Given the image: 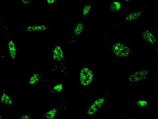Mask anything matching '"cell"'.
Instances as JSON below:
<instances>
[{"mask_svg":"<svg viewBox=\"0 0 158 119\" xmlns=\"http://www.w3.org/2000/svg\"><path fill=\"white\" fill-rule=\"evenodd\" d=\"M79 77L80 84L83 86L87 87L91 83L93 75L91 69L87 67H85L80 69Z\"/></svg>","mask_w":158,"mask_h":119,"instance_id":"1","label":"cell"},{"mask_svg":"<svg viewBox=\"0 0 158 119\" xmlns=\"http://www.w3.org/2000/svg\"><path fill=\"white\" fill-rule=\"evenodd\" d=\"M113 52L116 56L120 57L127 56L130 53L129 47L126 45L121 43L114 44L112 47Z\"/></svg>","mask_w":158,"mask_h":119,"instance_id":"2","label":"cell"},{"mask_svg":"<svg viewBox=\"0 0 158 119\" xmlns=\"http://www.w3.org/2000/svg\"><path fill=\"white\" fill-rule=\"evenodd\" d=\"M150 73L149 70L143 69L134 72L129 76L128 80L131 83L139 82L145 79Z\"/></svg>","mask_w":158,"mask_h":119,"instance_id":"3","label":"cell"},{"mask_svg":"<svg viewBox=\"0 0 158 119\" xmlns=\"http://www.w3.org/2000/svg\"><path fill=\"white\" fill-rule=\"evenodd\" d=\"M105 101L103 97H100L95 99L90 105L86 112L87 114L92 116L95 114L102 106Z\"/></svg>","mask_w":158,"mask_h":119,"instance_id":"4","label":"cell"},{"mask_svg":"<svg viewBox=\"0 0 158 119\" xmlns=\"http://www.w3.org/2000/svg\"><path fill=\"white\" fill-rule=\"evenodd\" d=\"M53 59L55 61L59 62L63 60L64 54L61 47L59 45H56L53 48L52 52Z\"/></svg>","mask_w":158,"mask_h":119,"instance_id":"5","label":"cell"},{"mask_svg":"<svg viewBox=\"0 0 158 119\" xmlns=\"http://www.w3.org/2000/svg\"><path fill=\"white\" fill-rule=\"evenodd\" d=\"M142 38L146 41L153 44L156 42V39L153 34L148 30L144 31L142 33Z\"/></svg>","mask_w":158,"mask_h":119,"instance_id":"6","label":"cell"},{"mask_svg":"<svg viewBox=\"0 0 158 119\" xmlns=\"http://www.w3.org/2000/svg\"><path fill=\"white\" fill-rule=\"evenodd\" d=\"M8 47L10 56L12 60H15L17 55V48L14 41L9 40L8 43Z\"/></svg>","mask_w":158,"mask_h":119,"instance_id":"7","label":"cell"},{"mask_svg":"<svg viewBox=\"0 0 158 119\" xmlns=\"http://www.w3.org/2000/svg\"><path fill=\"white\" fill-rule=\"evenodd\" d=\"M58 108H54L48 110L43 115V116L48 119H53L56 117L59 113Z\"/></svg>","mask_w":158,"mask_h":119,"instance_id":"8","label":"cell"},{"mask_svg":"<svg viewBox=\"0 0 158 119\" xmlns=\"http://www.w3.org/2000/svg\"><path fill=\"white\" fill-rule=\"evenodd\" d=\"M48 27L44 24H40L29 26L26 28V30L30 32L43 31L46 30Z\"/></svg>","mask_w":158,"mask_h":119,"instance_id":"9","label":"cell"},{"mask_svg":"<svg viewBox=\"0 0 158 119\" xmlns=\"http://www.w3.org/2000/svg\"><path fill=\"white\" fill-rule=\"evenodd\" d=\"M41 76L38 73H33L30 77L28 81V84L32 85L38 83L41 79Z\"/></svg>","mask_w":158,"mask_h":119,"instance_id":"10","label":"cell"},{"mask_svg":"<svg viewBox=\"0 0 158 119\" xmlns=\"http://www.w3.org/2000/svg\"><path fill=\"white\" fill-rule=\"evenodd\" d=\"M141 12L140 11L133 12L128 14L125 18V20L130 21L137 19L140 15Z\"/></svg>","mask_w":158,"mask_h":119,"instance_id":"11","label":"cell"},{"mask_svg":"<svg viewBox=\"0 0 158 119\" xmlns=\"http://www.w3.org/2000/svg\"><path fill=\"white\" fill-rule=\"evenodd\" d=\"M0 101L3 104L7 105H12L13 104V101L11 98L7 93H3L1 95Z\"/></svg>","mask_w":158,"mask_h":119,"instance_id":"12","label":"cell"},{"mask_svg":"<svg viewBox=\"0 0 158 119\" xmlns=\"http://www.w3.org/2000/svg\"><path fill=\"white\" fill-rule=\"evenodd\" d=\"M84 27V25L82 23L80 22L78 23L74 30V34L76 35L80 34L83 30Z\"/></svg>","mask_w":158,"mask_h":119,"instance_id":"13","label":"cell"},{"mask_svg":"<svg viewBox=\"0 0 158 119\" xmlns=\"http://www.w3.org/2000/svg\"><path fill=\"white\" fill-rule=\"evenodd\" d=\"M63 88V85L62 83H60L54 86L51 89L52 93H59L61 92Z\"/></svg>","mask_w":158,"mask_h":119,"instance_id":"14","label":"cell"},{"mask_svg":"<svg viewBox=\"0 0 158 119\" xmlns=\"http://www.w3.org/2000/svg\"><path fill=\"white\" fill-rule=\"evenodd\" d=\"M121 6L120 3L117 1H114L111 4L110 6L111 10L114 12L118 11L120 9Z\"/></svg>","mask_w":158,"mask_h":119,"instance_id":"15","label":"cell"},{"mask_svg":"<svg viewBox=\"0 0 158 119\" xmlns=\"http://www.w3.org/2000/svg\"><path fill=\"white\" fill-rule=\"evenodd\" d=\"M91 7V5L89 4H87L84 7L82 11L83 15L84 16H86L88 15Z\"/></svg>","mask_w":158,"mask_h":119,"instance_id":"16","label":"cell"},{"mask_svg":"<svg viewBox=\"0 0 158 119\" xmlns=\"http://www.w3.org/2000/svg\"><path fill=\"white\" fill-rule=\"evenodd\" d=\"M137 104L139 106L144 107L147 105V102L145 100H140L138 101Z\"/></svg>","mask_w":158,"mask_h":119,"instance_id":"17","label":"cell"},{"mask_svg":"<svg viewBox=\"0 0 158 119\" xmlns=\"http://www.w3.org/2000/svg\"><path fill=\"white\" fill-rule=\"evenodd\" d=\"M20 118V119H28L31 118V117L29 115L26 114H23L21 116Z\"/></svg>","mask_w":158,"mask_h":119,"instance_id":"18","label":"cell"},{"mask_svg":"<svg viewBox=\"0 0 158 119\" xmlns=\"http://www.w3.org/2000/svg\"><path fill=\"white\" fill-rule=\"evenodd\" d=\"M22 3L24 4H28L30 3L31 0H22Z\"/></svg>","mask_w":158,"mask_h":119,"instance_id":"19","label":"cell"},{"mask_svg":"<svg viewBox=\"0 0 158 119\" xmlns=\"http://www.w3.org/2000/svg\"><path fill=\"white\" fill-rule=\"evenodd\" d=\"M56 1L55 0H47L46 2L48 4H52L55 3Z\"/></svg>","mask_w":158,"mask_h":119,"instance_id":"20","label":"cell"}]
</instances>
